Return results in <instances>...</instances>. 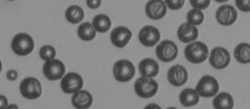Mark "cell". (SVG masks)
I'll return each mask as SVG.
<instances>
[{
	"label": "cell",
	"mask_w": 250,
	"mask_h": 109,
	"mask_svg": "<svg viewBox=\"0 0 250 109\" xmlns=\"http://www.w3.org/2000/svg\"><path fill=\"white\" fill-rule=\"evenodd\" d=\"M209 55L208 47L201 42H195L185 48V56L192 63H202Z\"/></svg>",
	"instance_id": "cell-1"
},
{
	"label": "cell",
	"mask_w": 250,
	"mask_h": 109,
	"mask_svg": "<svg viewBox=\"0 0 250 109\" xmlns=\"http://www.w3.org/2000/svg\"><path fill=\"white\" fill-rule=\"evenodd\" d=\"M11 47L16 54L20 56H25L34 50V41L29 34L22 32L14 37Z\"/></svg>",
	"instance_id": "cell-2"
},
{
	"label": "cell",
	"mask_w": 250,
	"mask_h": 109,
	"mask_svg": "<svg viewBox=\"0 0 250 109\" xmlns=\"http://www.w3.org/2000/svg\"><path fill=\"white\" fill-rule=\"evenodd\" d=\"M134 89L138 96L142 98H149L157 93L158 85L153 78L142 77L135 82Z\"/></svg>",
	"instance_id": "cell-3"
},
{
	"label": "cell",
	"mask_w": 250,
	"mask_h": 109,
	"mask_svg": "<svg viewBox=\"0 0 250 109\" xmlns=\"http://www.w3.org/2000/svg\"><path fill=\"white\" fill-rule=\"evenodd\" d=\"M113 73L114 78L119 82H128L135 75L134 65L128 60H119L114 64Z\"/></svg>",
	"instance_id": "cell-4"
},
{
	"label": "cell",
	"mask_w": 250,
	"mask_h": 109,
	"mask_svg": "<svg viewBox=\"0 0 250 109\" xmlns=\"http://www.w3.org/2000/svg\"><path fill=\"white\" fill-rule=\"evenodd\" d=\"M219 90V83L216 78L210 76H203L198 82L196 91L200 96L211 97L215 96Z\"/></svg>",
	"instance_id": "cell-5"
},
{
	"label": "cell",
	"mask_w": 250,
	"mask_h": 109,
	"mask_svg": "<svg viewBox=\"0 0 250 109\" xmlns=\"http://www.w3.org/2000/svg\"><path fill=\"white\" fill-rule=\"evenodd\" d=\"M42 91L41 83L36 78H25L21 83V93L25 98L28 99L38 98L41 96Z\"/></svg>",
	"instance_id": "cell-6"
},
{
	"label": "cell",
	"mask_w": 250,
	"mask_h": 109,
	"mask_svg": "<svg viewBox=\"0 0 250 109\" xmlns=\"http://www.w3.org/2000/svg\"><path fill=\"white\" fill-rule=\"evenodd\" d=\"M178 52V47L176 44L169 40L161 42L156 48V53L158 59L166 62H170L176 59Z\"/></svg>",
	"instance_id": "cell-7"
},
{
	"label": "cell",
	"mask_w": 250,
	"mask_h": 109,
	"mask_svg": "<svg viewBox=\"0 0 250 109\" xmlns=\"http://www.w3.org/2000/svg\"><path fill=\"white\" fill-rule=\"evenodd\" d=\"M44 75L50 80L60 79L64 75L66 69L64 64L59 60H50L43 65Z\"/></svg>",
	"instance_id": "cell-8"
},
{
	"label": "cell",
	"mask_w": 250,
	"mask_h": 109,
	"mask_svg": "<svg viewBox=\"0 0 250 109\" xmlns=\"http://www.w3.org/2000/svg\"><path fill=\"white\" fill-rule=\"evenodd\" d=\"M230 62V53L225 48L217 47L211 51L209 62L213 68L217 69L225 68Z\"/></svg>",
	"instance_id": "cell-9"
},
{
	"label": "cell",
	"mask_w": 250,
	"mask_h": 109,
	"mask_svg": "<svg viewBox=\"0 0 250 109\" xmlns=\"http://www.w3.org/2000/svg\"><path fill=\"white\" fill-rule=\"evenodd\" d=\"M83 81L79 74L75 73L67 74L62 78L61 87L62 91L66 93L71 94L78 92L83 88Z\"/></svg>",
	"instance_id": "cell-10"
},
{
	"label": "cell",
	"mask_w": 250,
	"mask_h": 109,
	"mask_svg": "<svg viewBox=\"0 0 250 109\" xmlns=\"http://www.w3.org/2000/svg\"><path fill=\"white\" fill-rule=\"evenodd\" d=\"M216 17L219 24L224 26H229L237 20V11L232 6L226 4L217 9Z\"/></svg>",
	"instance_id": "cell-11"
},
{
	"label": "cell",
	"mask_w": 250,
	"mask_h": 109,
	"mask_svg": "<svg viewBox=\"0 0 250 109\" xmlns=\"http://www.w3.org/2000/svg\"><path fill=\"white\" fill-rule=\"evenodd\" d=\"M160 32L156 28L146 26L140 31L139 38L140 43L146 47H153L160 39Z\"/></svg>",
	"instance_id": "cell-12"
},
{
	"label": "cell",
	"mask_w": 250,
	"mask_h": 109,
	"mask_svg": "<svg viewBox=\"0 0 250 109\" xmlns=\"http://www.w3.org/2000/svg\"><path fill=\"white\" fill-rule=\"evenodd\" d=\"M167 78L172 85L180 87L188 81V73L184 67L179 64L175 65L168 71Z\"/></svg>",
	"instance_id": "cell-13"
},
{
	"label": "cell",
	"mask_w": 250,
	"mask_h": 109,
	"mask_svg": "<svg viewBox=\"0 0 250 109\" xmlns=\"http://www.w3.org/2000/svg\"><path fill=\"white\" fill-rule=\"evenodd\" d=\"M132 36V32L125 27L114 29L111 33V40L113 45L119 48L125 47Z\"/></svg>",
	"instance_id": "cell-14"
},
{
	"label": "cell",
	"mask_w": 250,
	"mask_h": 109,
	"mask_svg": "<svg viewBox=\"0 0 250 109\" xmlns=\"http://www.w3.org/2000/svg\"><path fill=\"white\" fill-rule=\"evenodd\" d=\"M146 12L149 18L153 20L161 19L164 17L167 13V7L164 1H150L147 3Z\"/></svg>",
	"instance_id": "cell-15"
},
{
	"label": "cell",
	"mask_w": 250,
	"mask_h": 109,
	"mask_svg": "<svg viewBox=\"0 0 250 109\" xmlns=\"http://www.w3.org/2000/svg\"><path fill=\"white\" fill-rule=\"evenodd\" d=\"M177 35L180 40L183 43H190L197 39L198 30L197 27L189 24L188 22L184 23L179 28Z\"/></svg>",
	"instance_id": "cell-16"
},
{
	"label": "cell",
	"mask_w": 250,
	"mask_h": 109,
	"mask_svg": "<svg viewBox=\"0 0 250 109\" xmlns=\"http://www.w3.org/2000/svg\"><path fill=\"white\" fill-rule=\"evenodd\" d=\"M139 68L140 73L146 78L155 77L160 70L158 62L152 59L142 60L139 63Z\"/></svg>",
	"instance_id": "cell-17"
},
{
	"label": "cell",
	"mask_w": 250,
	"mask_h": 109,
	"mask_svg": "<svg viewBox=\"0 0 250 109\" xmlns=\"http://www.w3.org/2000/svg\"><path fill=\"white\" fill-rule=\"evenodd\" d=\"M93 97L89 92L81 90L76 92L72 97V103L77 109H87L92 106Z\"/></svg>",
	"instance_id": "cell-18"
},
{
	"label": "cell",
	"mask_w": 250,
	"mask_h": 109,
	"mask_svg": "<svg viewBox=\"0 0 250 109\" xmlns=\"http://www.w3.org/2000/svg\"><path fill=\"white\" fill-rule=\"evenodd\" d=\"M180 101L185 107L196 105L200 100L199 94L196 90L192 89H186L180 94Z\"/></svg>",
	"instance_id": "cell-19"
},
{
	"label": "cell",
	"mask_w": 250,
	"mask_h": 109,
	"mask_svg": "<svg viewBox=\"0 0 250 109\" xmlns=\"http://www.w3.org/2000/svg\"><path fill=\"white\" fill-rule=\"evenodd\" d=\"M233 97L226 92H222L215 97L213 106L215 109H232L233 108Z\"/></svg>",
	"instance_id": "cell-20"
},
{
	"label": "cell",
	"mask_w": 250,
	"mask_h": 109,
	"mask_svg": "<svg viewBox=\"0 0 250 109\" xmlns=\"http://www.w3.org/2000/svg\"><path fill=\"white\" fill-rule=\"evenodd\" d=\"M234 57L240 63L247 64L250 62V46L249 44L241 43L235 48Z\"/></svg>",
	"instance_id": "cell-21"
},
{
	"label": "cell",
	"mask_w": 250,
	"mask_h": 109,
	"mask_svg": "<svg viewBox=\"0 0 250 109\" xmlns=\"http://www.w3.org/2000/svg\"><path fill=\"white\" fill-rule=\"evenodd\" d=\"M111 22L110 18L104 15L96 16L93 20V26L97 31L100 32H105L111 28Z\"/></svg>",
	"instance_id": "cell-22"
},
{
	"label": "cell",
	"mask_w": 250,
	"mask_h": 109,
	"mask_svg": "<svg viewBox=\"0 0 250 109\" xmlns=\"http://www.w3.org/2000/svg\"><path fill=\"white\" fill-rule=\"evenodd\" d=\"M66 17L71 24H78L84 17L83 9L76 5L70 6L66 10Z\"/></svg>",
	"instance_id": "cell-23"
},
{
	"label": "cell",
	"mask_w": 250,
	"mask_h": 109,
	"mask_svg": "<svg viewBox=\"0 0 250 109\" xmlns=\"http://www.w3.org/2000/svg\"><path fill=\"white\" fill-rule=\"evenodd\" d=\"M78 32L79 38L85 41L92 40L96 36V30L89 22L82 24L78 28Z\"/></svg>",
	"instance_id": "cell-24"
},
{
	"label": "cell",
	"mask_w": 250,
	"mask_h": 109,
	"mask_svg": "<svg viewBox=\"0 0 250 109\" xmlns=\"http://www.w3.org/2000/svg\"><path fill=\"white\" fill-rule=\"evenodd\" d=\"M189 24L193 25H200L204 20V15L200 10L193 9L188 11L187 16Z\"/></svg>",
	"instance_id": "cell-25"
},
{
	"label": "cell",
	"mask_w": 250,
	"mask_h": 109,
	"mask_svg": "<svg viewBox=\"0 0 250 109\" xmlns=\"http://www.w3.org/2000/svg\"><path fill=\"white\" fill-rule=\"evenodd\" d=\"M56 55L55 48L51 46H44L40 50V57L46 61L52 60Z\"/></svg>",
	"instance_id": "cell-26"
},
{
	"label": "cell",
	"mask_w": 250,
	"mask_h": 109,
	"mask_svg": "<svg viewBox=\"0 0 250 109\" xmlns=\"http://www.w3.org/2000/svg\"><path fill=\"white\" fill-rule=\"evenodd\" d=\"M210 3H211V1H209V0H205V1H193V0H191L190 1L191 5L194 8L198 9V10L208 8Z\"/></svg>",
	"instance_id": "cell-27"
},
{
	"label": "cell",
	"mask_w": 250,
	"mask_h": 109,
	"mask_svg": "<svg viewBox=\"0 0 250 109\" xmlns=\"http://www.w3.org/2000/svg\"><path fill=\"white\" fill-rule=\"evenodd\" d=\"M166 3L167 4L169 8L172 9V10H178L184 6L185 1L184 0H180V1H168V0H167Z\"/></svg>",
	"instance_id": "cell-28"
},
{
	"label": "cell",
	"mask_w": 250,
	"mask_h": 109,
	"mask_svg": "<svg viewBox=\"0 0 250 109\" xmlns=\"http://www.w3.org/2000/svg\"><path fill=\"white\" fill-rule=\"evenodd\" d=\"M236 5L240 11L244 12H250V1H235Z\"/></svg>",
	"instance_id": "cell-29"
},
{
	"label": "cell",
	"mask_w": 250,
	"mask_h": 109,
	"mask_svg": "<svg viewBox=\"0 0 250 109\" xmlns=\"http://www.w3.org/2000/svg\"><path fill=\"white\" fill-rule=\"evenodd\" d=\"M6 77L9 80H16L18 78V72L15 70H9L6 73Z\"/></svg>",
	"instance_id": "cell-30"
},
{
	"label": "cell",
	"mask_w": 250,
	"mask_h": 109,
	"mask_svg": "<svg viewBox=\"0 0 250 109\" xmlns=\"http://www.w3.org/2000/svg\"><path fill=\"white\" fill-rule=\"evenodd\" d=\"M8 101L6 97L3 95H0V109L8 108Z\"/></svg>",
	"instance_id": "cell-31"
},
{
	"label": "cell",
	"mask_w": 250,
	"mask_h": 109,
	"mask_svg": "<svg viewBox=\"0 0 250 109\" xmlns=\"http://www.w3.org/2000/svg\"><path fill=\"white\" fill-rule=\"evenodd\" d=\"M86 4L88 7L91 9H96L99 8L101 4L100 1H87Z\"/></svg>",
	"instance_id": "cell-32"
},
{
	"label": "cell",
	"mask_w": 250,
	"mask_h": 109,
	"mask_svg": "<svg viewBox=\"0 0 250 109\" xmlns=\"http://www.w3.org/2000/svg\"><path fill=\"white\" fill-rule=\"evenodd\" d=\"M159 108V109H161L160 107H159L157 105H156V104H150V105H148V106H147L146 107V108H151V109H153V108Z\"/></svg>",
	"instance_id": "cell-33"
},
{
	"label": "cell",
	"mask_w": 250,
	"mask_h": 109,
	"mask_svg": "<svg viewBox=\"0 0 250 109\" xmlns=\"http://www.w3.org/2000/svg\"><path fill=\"white\" fill-rule=\"evenodd\" d=\"M17 108L18 109V107L17 106H15V105H13V106H9L8 107V108Z\"/></svg>",
	"instance_id": "cell-34"
},
{
	"label": "cell",
	"mask_w": 250,
	"mask_h": 109,
	"mask_svg": "<svg viewBox=\"0 0 250 109\" xmlns=\"http://www.w3.org/2000/svg\"><path fill=\"white\" fill-rule=\"evenodd\" d=\"M1 69H2V63H1V60H0V72L1 71Z\"/></svg>",
	"instance_id": "cell-35"
}]
</instances>
